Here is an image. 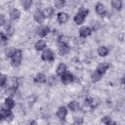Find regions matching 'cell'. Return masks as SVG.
<instances>
[{
  "label": "cell",
  "mask_w": 125,
  "mask_h": 125,
  "mask_svg": "<svg viewBox=\"0 0 125 125\" xmlns=\"http://www.w3.org/2000/svg\"><path fill=\"white\" fill-rule=\"evenodd\" d=\"M22 62V51L21 49H16L14 55L10 58V63L13 67H19Z\"/></svg>",
  "instance_id": "cell-1"
},
{
  "label": "cell",
  "mask_w": 125,
  "mask_h": 125,
  "mask_svg": "<svg viewBox=\"0 0 125 125\" xmlns=\"http://www.w3.org/2000/svg\"><path fill=\"white\" fill-rule=\"evenodd\" d=\"M15 115L12 112V110L7 109L5 106L1 105V109H0V118L2 121H7V122H11L14 119Z\"/></svg>",
  "instance_id": "cell-2"
},
{
  "label": "cell",
  "mask_w": 125,
  "mask_h": 125,
  "mask_svg": "<svg viewBox=\"0 0 125 125\" xmlns=\"http://www.w3.org/2000/svg\"><path fill=\"white\" fill-rule=\"evenodd\" d=\"M41 60L44 61V62H53L55 60H56V55L54 53L53 50L51 49H46L42 52L41 54Z\"/></svg>",
  "instance_id": "cell-3"
},
{
  "label": "cell",
  "mask_w": 125,
  "mask_h": 125,
  "mask_svg": "<svg viewBox=\"0 0 125 125\" xmlns=\"http://www.w3.org/2000/svg\"><path fill=\"white\" fill-rule=\"evenodd\" d=\"M58 52L61 56H66L69 52H70V47L67 45V43L65 41L62 40H59V44H58Z\"/></svg>",
  "instance_id": "cell-4"
},
{
  "label": "cell",
  "mask_w": 125,
  "mask_h": 125,
  "mask_svg": "<svg viewBox=\"0 0 125 125\" xmlns=\"http://www.w3.org/2000/svg\"><path fill=\"white\" fill-rule=\"evenodd\" d=\"M67 112H68V108H67V106H65V105H61V106L57 109L56 115H57V117H58L61 121H65Z\"/></svg>",
  "instance_id": "cell-5"
},
{
  "label": "cell",
  "mask_w": 125,
  "mask_h": 125,
  "mask_svg": "<svg viewBox=\"0 0 125 125\" xmlns=\"http://www.w3.org/2000/svg\"><path fill=\"white\" fill-rule=\"evenodd\" d=\"M61 79V82L63 84V85H69L71 83H73L74 81V75L71 73V72H65L63 75H62L60 77Z\"/></svg>",
  "instance_id": "cell-6"
},
{
  "label": "cell",
  "mask_w": 125,
  "mask_h": 125,
  "mask_svg": "<svg viewBox=\"0 0 125 125\" xmlns=\"http://www.w3.org/2000/svg\"><path fill=\"white\" fill-rule=\"evenodd\" d=\"M92 33H93L92 27L86 26V25L81 26V27L79 28V30H78V34H79V36H80L81 38H87V37H89Z\"/></svg>",
  "instance_id": "cell-7"
},
{
  "label": "cell",
  "mask_w": 125,
  "mask_h": 125,
  "mask_svg": "<svg viewBox=\"0 0 125 125\" xmlns=\"http://www.w3.org/2000/svg\"><path fill=\"white\" fill-rule=\"evenodd\" d=\"M45 19H46V18H45V16H44L43 10L36 9L35 12L33 13V20H34L37 23H42V22H44Z\"/></svg>",
  "instance_id": "cell-8"
},
{
  "label": "cell",
  "mask_w": 125,
  "mask_h": 125,
  "mask_svg": "<svg viewBox=\"0 0 125 125\" xmlns=\"http://www.w3.org/2000/svg\"><path fill=\"white\" fill-rule=\"evenodd\" d=\"M95 12H96L99 16H101V17H103V16H104V15H108L105 6H104L102 2L96 3V5H95Z\"/></svg>",
  "instance_id": "cell-9"
},
{
  "label": "cell",
  "mask_w": 125,
  "mask_h": 125,
  "mask_svg": "<svg viewBox=\"0 0 125 125\" xmlns=\"http://www.w3.org/2000/svg\"><path fill=\"white\" fill-rule=\"evenodd\" d=\"M69 20V15L66 13V12H59L58 15H57V21L60 23V24H64L68 21Z\"/></svg>",
  "instance_id": "cell-10"
},
{
  "label": "cell",
  "mask_w": 125,
  "mask_h": 125,
  "mask_svg": "<svg viewBox=\"0 0 125 125\" xmlns=\"http://www.w3.org/2000/svg\"><path fill=\"white\" fill-rule=\"evenodd\" d=\"M34 49L37 51V52H43L44 50L47 49V42L44 40V39H39L35 42L34 44Z\"/></svg>",
  "instance_id": "cell-11"
},
{
  "label": "cell",
  "mask_w": 125,
  "mask_h": 125,
  "mask_svg": "<svg viewBox=\"0 0 125 125\" xmlns=\"http://www.w3.org/2000/svg\"><path fill=\"white\" fill-rule=\"evenodd\" d=\"M86 18H87V17H86L84 14H82V13H80V12H77V13L74 15V17H73V21L75 22V24L81 25V24L84 23Z\"/></svg>",
  "instance_id": "cell-12"
},
{
  "label": "cell",
  "mask_w": 125,
  "mask_h": 125,
  "mask_svg": "<svg viewBox=\"0 0 125 125\" xmlns=\"http://www.w3.org/2000/svg\"><path fill=\"white\" fill-rule=\"evenodd\" d=\"M65 72H67V66H66V64L64 62H60L58 64L57 68H56V74H57V76H60L61 77Z\"/></svg>",
  "instance_id": "cell-13"
},
{
  "label": "cell",
  "mask_w": 125,
  "mask_h": 125,
  "mask_svg": "<svg viewBox=\"0 0 125 125\" xmlns=\"http://www.w3.org/2000/svg\"><path fill=\"white\" fill-rule=\"evenodd\" d=\"M2 105L5 106L7 109L12 110V109L15 107L16 103H15V100L13 99V97H7V98L5 99V101H4V103H3Z\"/></svg>",
  "instance_id": "cell-14"
},
{
  "label": "cell",
  "mask_w": 125,
  "mask_h": 125,
  "mask_svg": "<svg viewBox=\"0 0 125 125\" xmlns=\"http://www.w3.org/2000/svg\"><path fill=\"white\" fill-rule=\"evenodd\" d=\"M110 67V63L108 62H100L96 68V70H98L99 72H101L102 74L105 73L106 70H108V68Z\"/></svg>",
  "instance_id": "cell-15"
},
{
  "label": "cell",
  "mask_w": 125,
  "mask_h": 125,
  "mask_svg": "<svg viewBox=\"0 0 125 125\" xmlns=\"http://www.w3.org/2000/svg\"><path fill=\"white\" fill-rule=\"evenodd\" d=\"M47 79H48V77H47L44 73L39 72V73H37V74L35 75V77H34V82L37 83V84H45V83H47Z\"/></svg>",
  "instance_id": "cell-16"
},
{
  "label": "cell",
  "mask_w": 125,
  "mask_h": 125,
  "mask_svg": "<svg viewBox=\"0 0 125 125\" xmlns=\"http://www.w3.org/2000/svg\"><path fill=\"white\" fill-rule=\"evenodd\" d=\"M9 18L11 21H17L21 18V11L17 8H14L9 13Z\"/></svg>",
  "instance_id": "cell-17"
},
{
  "label": "cell",
  "mask_w": 125,
  "mask_h": 125,
  "mask_svg": "<svg viewBox=\"0 0 125 125\" xmlns=\"http://www.w3.org/2000/svg\"><path fill=\"white\" fill-rule=\"evenodd\" d=\"M67 108L68 110L72 111V112H75V111H78L80 109V104L77 102V101H71L67 104Z\"/></svg>",
  "instance_id": "cell-18"
},
{
  "label": "cell",
  "mask_w": 125,
  "mask_h": 125,
  "mask_svg": "<svg viewBox=\"0 0 125 125\" xmlns=\"http://www.w3.org/2000/svg\"><path fill=\"white\" fill-rule=\"evenodd\" d=\"M51 32V28L48 26V25H44V26H41L39 27V30H38V35L41 37V38H44L46 37L49 33Z\"/></svg>",
  "instance_id": "cell-19"
},
{
  "label": "cell",
  "mask_w": 125,
  "mask_h": 125,
  "mask_svg": "<svg viewBox=\"0 0 125 125\" xmlns=\"http://www.w3.org/2000/svg\"><path fill=\"white\" fill-rule=\"evenodd\" d=\"M110 6L113 10L119 12L122 10V7H123V2L121 0H111L110 2Z\"/></svg>",
  "instance_id": "cell-20"
},
{
  "label": "cell",
  "mask_w": 125,
  "mask_h": 125,
  "mask_svg": "<svg viewBox=\"0 0 125 125\" xmlns=\"http://www.w3.org/2000/svg\"><path fill=\"white\" fill-rule=\"evenodd\" d=\"M97 53L100 57L104 58V57H106L109 53V49L106 47V46H104V45H101L98 47V50H97Z\"/></svg>",
  "instance_id": "cell-21"
},
{
  "label": "cell",
  "mask_w": 125,
  "mask_h": 125,
  "mask_svg": "<svg viewBox=\"0 0 125 125\" xmlns=\"http://www.w3.org/2000/svg\"><path fill=\"white\" fill-rule=\"evenodd\" d=\"M17 89H18V85L14 84V85L8 86L7 88H5V94L7 95V97H13L14 95H16Z\"/></svg>",
  "instance_id": "cell-22"
},
{
  "label": "cell",
  "mask_w": 125,
  "mask_h": 125,
  "mask_svg": "<svg viewBox=\"0 0 125 125\" xmlns=\"http://www.w3.org/2000/svg\"><path fill=\"white\" fill-rule=\"evenodd\" d=\"M102 76H103V74H102L101 72H99L98 70L95 69V70L91 73L90 78H91V81H92L93 83H97V82H99V81L102 79Z\"/></svg>",
  "instance_id": "cell-23"
},
{
  "label": "cell",
  "mask_w": 125,
  "mask_h": 125,
  "mask_svg": "<svg viewBox=\"0 0 125 125\" xmlns=\"http://www.w3.org/2000/svg\"><path fill=\"white\" fill-rule=\"evenodd\" d=\"M43 13H44V16L46 19H51L55 14V9L53 7H46L43 10Z\"/></svg>",
  "instance_id": "cell-24"
},
{
  "label": "cell",
  "mask_w": 125,
  "mask_h": 125,
  "mask_svg": "<svg viewBox=\"0 0 125 125\" xmlns=\"http://www.w3.org/2000/svg\"><path fill=\"white\" fill-rule=\"evenodd\" d=\"M0 86L2 89H5L8 87V76L4 73H1L0 75Z\"/></svg>",
  "instance_id": "cell-25"
},
{
  "label": "cell",
  "mask_w": 125,
  "mask_h": 125,
  "mask_svg": "<svg viewBox=\"0 0 125 125\" xmlns=\"http://www.w3.org/2000/svg\"><path fill=\"white\" fill-rule=\"evenodd\" d=\"M58 82V79H57V76L56 75H50L47 79V84L50 85V86H55Z\"/></svg>",
  "instance_id": "cell-26"
},
{
  "label": "cell",
  "mask_w": 125,
  "mask_h": 125,
  "mask_svg": "<svg viewBox=\"0 0 125 125\" xmlns=\"http://www.w3.org/2000/svg\"><path fill=\"white\" fill-rule=\"evenodd\" d=\"M21 4V6H22V8L24 10H28L32 6L33 2H32V0H22Z\"/></svg>",
  "instance_id": "cell-27"
},
{
  "label": "cell",
  "mask_w": 125,
  "mask_h": 125,
  "mask_svg": "<svg viewBox=\"0 0 125 125\" xmlns=\"http://www.w3.org/2000/svg\"><path fill=\"white\" fill-rule=\"evenodd\" d=\"M65 5V0H55L54 1V6L57 9H62Z\"/></svg>",
  "instance_id": "cell-28"
},
{
  "label": "cell",
  "mask_w": 125,
  "mask_h": 125,
  "mask_svg": "<svg viewBox=\"0 0 125 125\" xmlns=\"http://www.w3.org/2000/svg\"><path fill=\"white\" fill-rule=\"evenodd\" d=\"M15 51H16V48H14V47H8V48H6V50H5V55H6V57H7V58H11V57L14 55Z\"/></svg>",
  "instance_id": "cell-29"
},
{
  "label": "cell",
  "mask_w": 125,
  "mask_h": 125,
  "mask_svg": "<svg viewBox=\"0 0 125 125\" xmlns=\"http://www.w3.org/2000/svg\"><path fill=\"white\" fill-rule=\"evenodd\" d=\"M83 123H84L83 117H81V116H75L73 118V122H72L73 125H83Z\"/></svg>",
  "instance_id": "cell-30"
},
{
  "label": "cell",
  "mask_w": 125,
  "mask_h": 125,
  "mask_svg": "<svg viewBox=\"0 0 125 125\" xmlns=\"http://www.w3.org/2000/svg\"><path fill=\"white\" fill-rule=\"evenodd\" d=\"M84 106L86 107H93L94 106V100L91 98H86L84 101Z\"/></svg>",
  "instance_id": "cell-31"
},
{
  "label": "cell",
  "mask_w": 125,
  "mask_h": 125,
  "mask_svg": "<svg viewBox=\"0 0 125 125\" xmlns=\"http://www.w3.org/2000/svg\"><path fill=\"white\" fill-rule=\"evenodd\" d=\"M111 121H112V120H111V117H110L109 115H104V116H103L102 119H101V122H102L103 124H104V125H108Z\"/></svg>",
  "instance_id": "cell-32"
},
{
  "label": "cell",
  "mask_w": 125,
  "mask_h": 125,
  "mask_svg": "<svg viewBox=\"0 0 125 125\" xmlns=\"http://www.w3.org/2000/svg\"><path fill=\"white\" fill-rule=\"evenodd\" d=\"M0 35H1V41H2V43H6V42H8V40H9V36L6 34L5 31H1Z\"/></svg>",
  "instance_id": "cell-33"
},
{
  "label": "cell",
  "mask_w": 125,
  "mask_h": 125,
  "mask_svg": "<svg viewBox=\"0 0 125 125\" xmlns=\"http://www.w3.org/2000/svg\"><path fill=\"white\" fill-rule=\"evenodd\" d=\"M6 22H7V20H6L5 16H4L3 14H1V15H0V25L3 27V26L6 24Z\"/></svg>",
  "instance_id": "cell-34"
},
{
  "label": "cell",
  "mask_w": 125,
  "mask_h": 125,
  "mask_svg": "<svg viewBox=\"0 0 125 125\" xmlns=\"http://www.w3.org/2000/svg\"><path fill=\"white\" fill-rule=\"evenodd\" d=\"M120 81H121V84H125V74L121 77V80Z\"/></svg>",
  "instance_id": "cell-35"
},
{
  "label": "cell",
  "mask_w": 125,
  "mask_h": 125,
  "mask_svg": "<svg viewBox=\"0 0 125 125\" xmlns=\"http://www.w3.org/2000/svg\"><path fill=\"white\" fill-rule=\"evenodd\" d=\"M29 125H37V122H36V121H31V122L29 123Z\"/></svg>",
  "instance_id": "cell-36"
},
{
  "label": "cell",
  "mask_w": 125,
  "mask_h": 125,
  "mask_svg": "<svg viewBox=\"0 0 125 125\" xmlns=\"http://www.w3.org/2000/svg\"><path fill=\"white\" fill-rule=\"evenodd\" d=\"M108 125H117V123H116V122H114V121H111Z\"/></svg>",
  "instance_id": "cell-37"
}]
</instances>
